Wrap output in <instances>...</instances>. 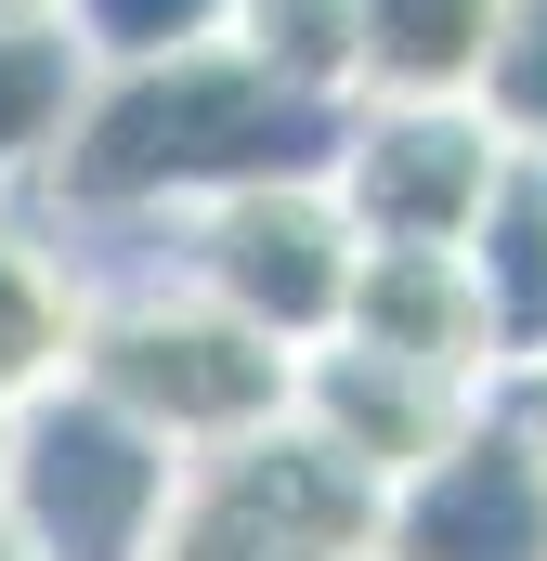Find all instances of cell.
I'll list each match as a JSON object with an SVG mask.
<instances>
[{
    "label": "cell",
    "instance_id": "obj_6",
    "mask_svg": "<svg viewBox=\"0 0 547 561\" xmlns=\"http://www.w3.org/2000/svg\"><path fill=\"white\" fill-rule=\"evenodd\" d=\"M496 170L509 144L482 131V105H339L326 131V196L365 249H456Z\"/></svg>",
    "mask_w": 547,
    "mask_h": 561
},
{
    "label": "cell",
    "instance_id": "obj_17",
    "mask_svg": "<svg viewBox=\"0 0 547 561\" xmlns=\"http://www.w3.org/2000/svg\"><path fill=\"white\" fill-rule=\"evenodd\" d=\"M13 13H66V0H0V26H13Z\"/></svg>",
    "mask_w": 547,
    "mask_h": 561
},
{
    "label": "cell",
    "instance_id": "obj_18",
    "mask_svg": "<svg viewBox=\"0 0 547 561\" xmlns=\"http://www.w3.org/2000/svg\"><path fill=\"white\" fill-rule=\"evenodd\" d=\"M0 561H26V536H13V523H0Z\"/></svg>",
    "mask_w": 547,
    "mask_h": 561
},
{
    "label": "cell",
    "instance_id": "obj_7",
    "mask_svg": "<svg viewBox=\"0 0 547 561\" xmlns=\"http://www.w3.org/2000/svg\"><path fill=\"white\" fill-rule=\"evenodd\" d=\"M496 392L482 379H443V366H405V353H365V340H313L300 353V379H287V419L313 431L352 483H417L456 431L482 419Z\"/></svg>",
    "mask_w": 547,
    "mask_h": 561
},
{
    "label": "cell",
    "instance_id": "obj_14",
    "mask_svg": "<svg viewBox=\"0 0 547 561\" xmlns=\"http://www.w3.org/2000/svg\"><path fill=\"white\" fill-rule=\"evenodd\" d=\"M222 39L300 105H352V0H222Z\"/></svg>",
    "mask_w": 547,
    "mask_h": 561
},
{
    "label": "cell",
    "instance_id": "obj_11",
    "mask_svg": "<svg viewBox=\"0 0 547 561\" xmlns=\"http://www.w3.org/2000/svg\"><path fill=\"white\" fill-rule=\"evenodd\" d=\"M496 0H352V105H469Z\"/></svg>",
    "mask_w": 547,
    "mask_h": 561
},
{
    "label": "cell",
    "instance_id": "obj_2",
    "mask_svg": "<svg viewBox=\"0 0 547 561\" xmlns=\"http://www.w3.org/2000/svg\"><path fill=\"white\" fill-rule=\"evenodd\" d=\"M287 379L300 353L235 327L222 300L143 262V275H92V313H79V392H105L131 431H156L170 457H209V444H248V431L287 419Z\"/></svg>",
    "mask_w": 547,
    "mask_h": 561
},
{
    "label": "cell",
    "instance_id": "obj_8",
    "mask_svg": "<svg viewBox=\"0 0 547 561\" xmlns=\"http://www.w3.org/2000/svg\"><path fill=\"white\" fill-rule=\"evenodd\" d=\"M379 561H547V470L496 405L379 496Z\"/></svg>",
    "mask_w": 547,
    "mask_h": 561
},
{
    "label": "cell",
    "instance_id": "obj_3",
    "mask_svg": "<svg viewBox=\"0 0 547 561\" xmlns=\"http://www.w3.org/2000/svg\"><path fill=\"white\" fill-rule=\"evenodd\" d=\"M143 561H379V483H352L300 419L170 470Z\"/></svg>",
    "mask_w": 547,
    "mask_h": 561
},
{
    "label": "cell",
    "instance_id": "obj_5",
    "mask_svg": "<svg viewBox=\"0 0 547 561\" xmlns=\"http://www.w3.org/2000/svg\"><path fill=\"white\" fill-rule=\"evenodd\" d=\"M170 444L131 431L105 392H39L13 405V444H0V523L26 536V561H143L156 510H170Z\"/></svg>",
    "mask_w": 547,
    "mask_h": 561
},
{
    "label": "cell",
    "instance_id": "obj_4",
    "mask_svg": "<svg viewBox=\"0 0 547 561\" xmlns=\"http://www.w3.org/2000/svg\"><path fill=\"white\" fill-rule=\"evenodd\" d=\"M156 236H170V275L196 300H222L235 327H261L287 353L339 340V300H352V262H365L326 170H261V183H235V196H209V209H183Z\"/></svg>",
    "mask_w": 547,
    "mask_h": 561
},
{
    "label": "cell",
    "instance_id": "obj_1",
    "mask_svg": "<svg viewBox=\"0 0 547 561\" xmlns=\"http://www.w3.org/2000/svg\"><path fill=\"white\" fill-rule=\"evenodd\" d=\"M339 105H300L274 92L235 39H196V53H156V66H92L79 92V131L39 170V209L66 236H105V222H183L261 170H326Z\"/></svg>",
    "mask_w": 547,
    "mask_h": 561
},
{
    "label": "cell",
    "instance_id": "obj_13",
    "mask_svg": "<svg viewBox=\"0 0 547 561\" xmlns=\"http://www.w3.org/2000/svg\"><path fill=\"white\" fill-rule=\"evenodd\" d=\"M456 262L482 287V313H496V353H509V366L547 353V157H509V170H496V196H482V222L456 236Z\"/></svg>",
    "mask_w": 547,
    "mask_h": 561
},
{
    "label": "cell",
    "instance_id": "obj_12",
    "mask_svg": "<svg viewBox=\"0 0 547 561\" xmlns=\"http://www.w3.org/2000/svg\"><path fill=\"white\" fill-rule=\"evenodd\" d=\"M79 92H92V53L66 13H13L0 26V196H39V170L79 131Z\"/></svg>",
    "mask_w": 547,
    "mask_h": 561
},
{
    "label": "cell",
    "instance_id": "obj_9",
    "mask_svg": "<svg viewBox=\"0 0 547 561\" xmlns=\"http://www.w3.org/2000/svg\"><path fill=\"white\" fill-rule=\"evenodd\" d=\"M339 340H365V353H405V366H443V379H482L496 392V313H482V287L456 249H365L352 262V300H339Z\"/></svg>",
    "mask_w": 547,
    "mask_h": 561
},
{
    "label": "cell",
    "instance_id": "obj_16",
    "mask_svg": "<svg viewBox=\"0 0 547 561\" xmlns=\"http://www.w3.org/2000/svg\"><path fill=\"white\" fill-rule=\"evenodd\" d=\"M496 419L522 431V457L547 470V353H522V366H496Z\"/></svg>",
    "mask_w": 547,
    "mask_h": 561
},
{
    "label": "cell",
    "instance_id": "obj_19",
    "mask_svg": "<svg viewBox=\"0 0 547 561\" xmlns=\"http://www.w3.org/2000/svg\"><path fill=\"white\" fill-rule=\"evenodd\" d=\"M0 444H13V405H0Z\"/></svg>",
    "mask_w": 547,
    "mask_h": 561
},
{
    "label": "cell",
    "instance_id": "obj_10",
    "mask_svg": "<svg viewBox=\"0 0 547 561\" xmlns=\"http://www.w3.org/2000/svg\"><path fill=\"white\" fill-rule=\"evenodd\" d=\"M79 313H92V262L66 249V222L39 196H0V405L79 379Z\"/></svg>",
    "mask_w": 547,
    "mask_h": 561
},
{
    "label": "cell",
    "instance_id": "obj_15",
    "mask_svg": "<svg viewBox=\"0 0 547 561\" xmlns=\"http://www.w3.org/2000/svg\"><path fill=\"white\" fill-rule=\"evenodd\" d=\"M482 131L509 157H547V0H496V39H482V79H469Z\"/></svg>",
    "mask_w": 547,
    "mask_h": 561
}]
</instances>
